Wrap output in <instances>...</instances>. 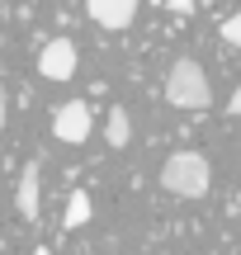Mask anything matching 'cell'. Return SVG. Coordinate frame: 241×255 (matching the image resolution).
<instances>
[{
  "label": "cell",
  "mask_w": 241,
  "mask_h": 255,
  "mask_svg": "<svg viewBox=\"0 0 241 255\" xmlns=\"http://www.w3.org/2000/svg\"><path fill=\"white\" fill-rule=\"evenodd\" d=\"M76 66H81V52H76L71 38H47L43 52H38V71L47 76V81H71Z\"/></svg>",
  "instance_id": "obj_4"
},
{
  "label": "cell",
  "mask_w": 241,
  "mask_h": 255,
  "mask_svg": "<svg viewBox=\"0 0 241 255\" xmlns=\"http://www.w3.org/2000/svg\"><path fill=\"white\" fill-rule=\"evenodd\" d=\"M90 213H95V203H90V194H85V189H76L71 199H66V213H62V227H66V232H76V227H85V222H90Z\"/></svg>",
  "instance_id": "obj_7"
},
{
  "label": "cell",
  "mask_w": 241,
  "mask_h": 255,
  "mask_svg": "<svg viewBox=\"0 0 241 255\" xmlns=\"http://www.w3.org/2000/svg\"><path fill=\"white\" fill-rule=\"evenodd\" d=\"M14 203H19V218L24 222H38V213H43V165L38 161H28L24 170H19Z\"/></svg>",
  "instance_id": "obj_5"
},
{
  "label": "cell",
  "mask_w": 241,
  "mask_h": 255,
  "mask_svg": "<svg viewBox=\"0 0 241 255\" xmlns=\"http://www.w3.org/2000/svg\"><path fill=\"white\" fill-rule=\"evenodd\" d=\"M33 255H52V251H47V246H38V251H33Z\"/></svg>",
  "instance_id": "obj_13"
},
{
  "label": "cell",
  "mask_w": 241,
  "mask_h": 255,
  "mask_svg": "<svg viewBox=\"0 0 241 255\" xmlns=\"http://www.w3.org/2000/svg\"><path fill=\"white\" fill-rule=\"evenodd\" d=\"M208 184H213V170H208V161L199 151L166 156V165H161V189L166 194H175V199H204Z\"/></svg>",
  "instance_id": "obj_2"
},
{
  "label": "cell",
  "mask_w": 241,
  "mask_h": 255,
  "mask_svg": "<svg viewBox=\"0 0 241 255\" xmlns=\"http://www.w3.org/2000/svg\"><path fill=\"white\" fill-rule=\"evenodd\" d=\"M5 114H9V100H5V85H0V128H5Z\"/></svg>",
  "instance_id": "obj_12"
},
{
  "label": "cell",
  "mask_w": 241,
  "mask_h": 255,
  "mask_svg": "<svg viewBox=\"0 0 241 255\" xmlns=\"http://www.w3.org/2000/svg\"><path fill=\"white\" fill-rule=\"evenodd\" d=\"M128 137H132L128 109H109V119H104V142L109 146H128Z\"/></svg>",
  "instance_id": "obj_8"
},
{
  "label": "cell",
  "mask_w": 241,
  "mask_h": 255,
  "mask_svg": "<svg viewBox=\"0 0 241 255\" xmlns=\"http://www.w3.org/2000/svg\"><path fill=\"white\" fill-rule=\"evenodd\" d=\"M227 114H232V119H241V85L232 90V100H227Z\"/></svg>",
  "instance_id": "obj_11"
},
{
  "label": "cell",
  "mask_w": 241,
  "mask_h": 255,
  "mask_svg": "<svg viewBox=\"0 0 241 255\" xmlns=\"http://www.w3.org/2000/svg\"><path fill=\"white\" fill-rule=\"evenodd\" d=\"M166 104L170 109H208V104H213L208 71L194 62V57L170 62V71H166Z\"/></svg>",
  "instance_id": "obj_1"
},
{
  "label": "cell",
  "mask_w": 241,
  "mask_h": 255,
  "mask_svg": "<svg viewBox=\"0 0 241 255\" xmlns=\"http://www.w3.org/2000/svg\"><path fill=\"white\" fill-rule=\"evenodd\" d=\"M137 5L142 0H85V14L100 28H128L137 19Z\"/></svg>",
  "instance_id": "obj_6"
},
{
  "label": "cell",
  "mask_w": 241,
  "mask_h": 255,
  "mask_svg": "<svg viewBox=\"0 0 241 255\" xmlns=\"http://www.w3.org/2000/svg\"><path fill=\"white\" fill-rule=\"evenodd\" d=\"M223 43H232L237 52H241V9H237V14H227V19H223Z\"/></svg>",
  "instance_id": "obj_9"
},
{
  "label": "cell",
  "mask_w": 241,
  "mask_h": 255,
  "mask_svg": "<svg viewBox=\"0 0 241 255\" xmlns=\"http://www.w3.org/2000/svg\"><path fill=\"white\" fill-rule=\"evenodd\" d=\"M90 128H95V119H90V104H85V100H66V104L52 109V137H57V142L81 146L85 137H90Z\"/></svg>",
  "instance_id": "obj_3"
},
{
  "label": "cell",
  "mask_w": 241,
  "mask_h": 255,
  "mask_svg": "<svg viewBox=\"0 0 241 255\" xmlns=\"http://www.w3.org/2000/svg\"><path fill=\"white\" fill-rule=\"evenodd\" d=\"M166 9H175V14H194V0H166Z\"/></svg>",
  "instance_id": "obj_10"
}]
</instances>
